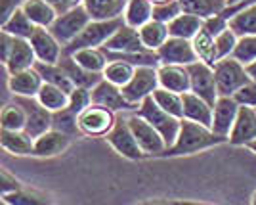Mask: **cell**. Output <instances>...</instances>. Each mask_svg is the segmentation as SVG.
Here are the masks:
<instances>
[{"label":"cell","mask_w":256,"mask_h":205,"mask_svg":"<svg viewBox=\"0 0 256 205\" xmlns=\"http://www.w3.org/2000/svg\"><path fill=\"white\" fill-rule=\"evenodd\" d=\"M20 188H23V184L20 182L16 176H12L6 169L0 171V192H2V195L12 194V192H16V190H20Z\"/></svg>","instance_id":"47"},{"label":"cell","mask_w":256,"mask_h":205,"mask_svg":"<svg viewBox=\"0 0 256 205\" xmlns=\"http://www.w3.org/2000/svg\"><path fill=\"white\" fill-rule=\"evenodd\" d=\"M92 22V16L88 14L84 6H76L73 10L60 14L56 18V22L52 23L50 31L52 35L60 41V43L67 46L69 43H73L76 37L80 35V31L84 29L88 23Z\"/></svg>","instance_id":"5"},{"label":"cell","mask_w":256,"mask_h":205,"mask_svg":"<svg viewBox=\"0 0 256 205\" xmlns=\"http://www.w3.org/2000/svg\"><path fill=\"white\" fill-rule=\"evenodd\" d=\"M214 79H216V87L220 96H234L239 88L246 85L248 81H252L246 67L241 62H237L234 56L222 58L214 65Z\"/></svg>","instance_id":"4"},{"label":"cell","mask_w":256,"mask_h":205,"mask_svg":"<svg viewBox=\"0 0 256 205\" xmlns=\"http://www.w3.org/2000/svg\"><path fill=\"white\" fill-rule=\"evenodd\" d=\"M14 102H18L25 109V115H27L25 130L32 138H38L46 130L54 129V113L44 108L36 100V96H14Z\"/></svg>","instance_id":"9"},{"label":"cell","mask_w":256,"mask_h":205,"mask_svg":"<svg viewBox=\"0 0 256 205\" xmlns=\"http://www.w3.org/2000/svg\"><path fill=\"white\" fill-rule=\"evenodd\" d=\"M42 85L44 79L36 71V67L18 71V73L8 77V88L14 96H36Z\"/></svg>","instance_id":"20"},{"label":"cell","mask_w":256,"mask_h":205,"mask_svg":"<svg viewBox=\"0 0 256 205\" xmlns=\"http://www.w3.org/2000/svg\"><path fill=\"white\" fill-rule=\"evenodd\" d=\"M22 8L36 27H48L50 29L52 23L56 22V18L60 16L56 12V8L46 0H25Z\"/></svg>","instance_id":"26"},{"label":"cell","mask_w":256,"mask_h":205,"mask_svg":"<svg viewBox=\"0 0 256 205\" xmlns=\"http://www.w3.org/2000/svg\"><path fill=\"white\" fill-rule=\"evenodd\" d=\"M222 142H228V138L216 134L210 127H204L201 123H195V121H190V119H182L178 138L168 150L162 153V157L190 155V153H195V151L208 150V148L218 146Z\"/></svg>","instance_id":"1"},{"label":"cell","mask_w":256,"mask_h":205,"mask_svg":"<svg viewBox=\"0 0 256 205\" xmlns=\"http://www.w3.org/2000/svg\"><path fill=\"white\" fill-rule=\"evenodd\" d=\"M182 98H184V119L201 123L204 127H212L214 108L206 100L193 92H186V94H182Z\"/></svg>","instance_id":"22"},{"label":"cell","mask_w":256,"mask_h":205,"mask_svg":"<svg viewBox=\"0 0 256 205\" xmlns=\"http://www.w3.org/2000/svg\"><path fill=\"white\" fill-rule=\"evenodd\" d=\"M90 104H92V92H90V88L76 87L75 90L69 94V106H67V108L71 109L75 115H80Z\"/></svg>","instance_id":"45"},{"label":"cell","mask_w":256,"mask_h":205,"mask_svg":"<svg viewBox=\"0 0 256 205\" xmlns=\"http://www.w3.org/2000/svg\"><path fill=\"white\" fill-rule=\"evenodd\" d=\"M128 123H130V129L134 132L136 140H138L140 148L144 150L146 155H155V157H160L164 151H166V142L162 138L159 130L151 125L148 119H144L138 113H132L128 117Z\"/></svg>","instance_id":"7"},{"label":"cell","mask_w":256,"mask_h":205,"mask_svg":"<svg viewBox=\"0 0 256 205\" xmlns=\"http://www.w3.org/2000/svg\"><path fill=\"white\" fill-rule=\"evenodd\" d=\"M0 144L14 155H34V138L27 130H0Z\"/></svg>","instance_id":"23"},{"label":"cell","mask_w":256,"mask_h":205,"mask_svg":"<svg viewBox=\"0 0 256 205\" xmlns=\"http://www.w3.org/2000/svg\"><path fill=\"white\" fill-rule=\"evenodd\" d=\"M128 0H84V6L92 20H117L124 16Z\"/></svg>","instance_id":"25"},{"label":"cell","mask_w":256,"mask_h":205,"mask_svg":"<svg viewBox=\"0 0 256 205\" xmlns=\"http://www.w3.org/2000/svg\"><path fill=\"white\" fill-rule=\"evenodd\" d=\"M153 2L151 0H128L126 10H124V23L130 27L140 29L142 25L153 20Z\"/></svg>","instance_id":"31"},{"label":"cell","mask_w":256,"mask_h":205,"mask_svg":"<svg viewBox=\"0 0 256 205\" xmlns=\"http://www.w3.org/2000/svg\"><path fill=\"white\" fill-rule=\"evenodd\" d=\"M195 52L199 56V60L204 62L208 65H216L218 62V52H216V41H214V35L206 29H201V31L195 35V39L192 41Z\"/></svg>","instance_id":"36"},{"label":"cell","mask_w":256,"mask_h":205,"mask_svg":"<svg viewBox=\"0 0 256 205\" xmlns=\"http://www.w3.org/2000/svg\"><path fill=\"white\" fill-rule=\"evenodd\" d=\"M252 140H256V108L241 106L228 142L234 146H248Z\"/></svg>","instance_id":"15"},{"label":"cell","mask_w":256,"mask_h":205,"mask_svg":"<svg viewBox=\"0 0 256 205\" xmlns=\"http://www.w3.org/2000/svg\"><path fill=\"white\" fill-rule=\"evenodd\" d=\"M46 2H50L58 14H65V12L76 8V6H82L84 0H46Z\"/></svg>","instance_id":"49"},{"label":"cell","mask_w":256,"mask_h":205,"mask_svg":"<svg viewBox=\"0 0 256 205\" xmlns=\"http://www.w3.org/2000/svg\"><path fill=\"white\" fill-rule=\"evenodd\" d=\"M234 58L243 65H248L256 62V35H245L239 37L237 46L234 50Z\"/></svg>","instance_id":"41"},{"label":"cell","mask_w":256,"mask_h":205,"mask_svg":"<svg viewBox=\"0 0 256 205\" xmlns=\"http://www.w3.org/2000/svg\"><path fill=\"white\" fill-rule=\"evenodd\" d=\"M29 43H31L38 62L58 64L62 60V56H64V44L54 37L48 27H36V31L32 33Z\"/></svg>","instance_id":"14"},{"label":"cell","mask_w":256,"mask_h":205,"mask_svg":"<svg viewBox=\"0 0 256 205\" xmlns=\"http://www.w3.org/2000/svg\"><path fill=\"white\" fill-rule=\"evenodd\" d=\"M203 27H204V20L184 12L176 20H172V22L168 23V33H170V37H180V39L193 41L195 35L201 31Z\"/></svg>","instance_id":"29"},{"label":"cell","mask_w":256,"mask_h":205,"mask_svg":"<svg viewBox=\"0 0 256 205\" xmlns=\"http://www.w3.org/2000/svg\"><path fill=\"white\" fill-rule=\"evenodd\" d=\"M58 64L62 65L65 73L71 77V81L75 83V87H84L92 90L100 81H104V73H92V71H88L84 67H80V65L75 62L73 56L64 54Z\"/></svg>","instance_id":"24"},{"label":"cell","mask_w":256,"mask_h":205,"mask_svg":"<svg viewBox=\"0 0 256 205\" xmlns=\"http://www.w3.org/2000/svg\"><path fill=\"white\" fill-rule=\"evenodd\" d=\"M136 113L142 115L144 119H148L151 125L159 130L168 148L176 142L178 132H180V127H182V119L174 117V115H170L168 111H164V109L155 102V98L153 96L146 98V100L138 106ZM168 148H166V150H168ZM160 157H162V155H160Z\"/></svg>","instance_id":"3"},{"label":"cell","mask_w":256,"mask_h":205,"mask_svg":"<svg viewBox=\"0 0 256 205\" xmlns=\"http://www.w3.org/2000/svg\"><path fill=\"white\" fill-rule=\"evenodd\" d=\"M23 6L22 0H0V25L10 18L16 10H20Z\"/></svg>","instance_id":"48"},{"label":"cell","mask_w":256,"mask_h":205,"mask_svg":"<svg viewBox=\"0 0 256 205\" xmlns=\"http://www.w3.org/2000/svg\"><path fill=\"white\" fill-rule=\"evenodd\" d=\"M2 201H6L8 205H52L50 197L44 192H38L34 188H25V186L12 194H4Z\"/></svg>","instance_id":"37"},{"label":"cell","mask_w":256,"mask_h":205,"mask_svg":"<svg viewBox=\"0 0 256 205\" xmlns=\"http://www.w3.org/2000/svg\"><path fill=\"white\" fill-rule=\"evenodd\" d=\"M182 10L186 14L197 16L201 20H208L214 16H220L228 8L226 0H180Z\"/></svg>","instance_id":"30"},{"label":"cell","mask_w":256,"mask_h":205,"mask_svg":"<svg viewBox=\"0 0 256 205\" xmlns=\"http://www.w3.org/2000/svg\"><path fill=\"white\" fill-rule=\"evenodd\" d=\"M159 71L157 67H150V65H142L136 67L134 77L130 79V83L122 87V94L128 102L140 106L148 96H153V92L159 88Z\"/></svg>","instance_id":"6"},{"label":"cell","mask_w":256,"mask_h":205,"mask_svg":"<svg viewBox=\"0 0 256 205\" xmlns=\"http://www.w3.org/2000/svg\"><path fill=\"white\" fill-rule=\"evenodd\" d=\"M250 205H256V192L252 194V199H250Z\"/></svg>","instance_id":"55"},{"label":"cell","mask_w":256,"mask_h":205,"mask_svg":"<svg viewBox=\"0 0 256 205\" xmlns=\"http://www.w3.org/2000/svg\"><path fill=\"white\" fill-rule=\"evenodd\" d=\"M245 67H246V73H248V77H250V79H252V81L256 83V62L245 65Z\"/></svg>","instance_id":"52"},{"label":"cell","mask_w":256,"mask_h":205,"mask_svg":"<svg viewBox=\"0 0 256 205\" xmlns=\"http://www.w3.org/2000/svg\"><path fill=\"white\" fill-rule=\"evenodd\" d=\"M160 65H192L199 62L193 43L180 37H168V41L157 50Z\"/></svg>","instance_id":"12"},{"label":"cell","mask_w":256,"mask_h":205,"mask_svg":"<svg viewBox=\"0 0 256 205\" xmlns=\"http://www.w3.org/2000/svg\"><path fill=\"white\" fill-rule=\"evenodd\" d=\"M36 71L40 73V77L44 79V83H50V85H56L62 90H65L67 94H71L75 90V83L71 81V77L64 71V67L60 64H44V62H36L34 64Z\"/></svg>","instance_id":"28"},{"label":"cell","mask_w":256,"mask_h":205,"mask_svg":"<svg viewBox=\"0 0 256 205\" xmlns=\"http://www.w3.org/2000/svg\"><path fill=\"white\" fill-rule=\"evenodd\" d=\"M69 148V134L58 129L46 130L38 138H34V155L36 157H54Z\"/></svg>","instance_id":"21"},{"label":"cell","mask_w":256,"mask_h":205,"mask_svg":"<svg viewBox=\"0 0 256 205\" xmlns=\"http://www.w3.org/2000/svg\"><path fill=\"white\" fill-rule=\"evenodd\" d=\"M214 41H216L218 60H222V58H230V56H234V50H235V46H237L239 37H237V33L232 31L230 27H226L224 31L218 33V35L214 37Z\"/></svg>","instance_id":"42"},{"label":"cell","mask_w":256,"mask_h":205,"mask_svg":"<svg viewBox=\"0 0 256 205\" xmlns=\"http://www.w3.org/2000/svg\"><path fill=\"white\" fill-rule=\"evenodd\" d=\"M234 98L239 106L256 108V83L254 81H248L246 85H243V87L235 92Z\"/></svg>","instance_id":"46"},{"label":"cell","mask_w":256,"mask_h":205,"mask_svg":"<svg viewBox=\"0 0 256 205\" xmlns=\"http://www.w3.org/2000/svg\"><path fill=\"white\" fill-rule=\"evenodd\" d=\"M159 85L178 94H186L192 90V79L188 65H159Z\"/></svg>","instance_id":"19"},{"label":"cell","mask_w":256,"mask_h":205,"mask_svg":"<svg viewBox=\"0 0 256 205\" xmlns=\"http://www.w3.org/2000/svg\"><path fill=\"white\" fill-rule=\"evenodd\" d=\"M246 148H248V150H252L256 153V140H252L250 142V144H248V146H246Z\"/></svg>","instance_id":"54"},{"label":"cell","mask_w":256,"mask_h":205,"mask_svg":"<svg viewBox=\"0 0 256 205\" xmlns=\"http://www.w3.org/2000/svg\"><path fill=\"white\" fill-rule=\"evenodd\" d=\"M228 27L237 33V37L245 35H256V2L248 4L228 20Z\"/></svg>","instance_id":"33"},{"label":"cell","mask_w":256,"mask_h":205,"mask_svg":"<svg viewBox=\"0 0 256 205\" xmlns=\"http://www.w3.org/2000/svg\"><path fill=\"white\" fill-rule=\"evenodd\" d=\"M2 205H8V203H6V201H2Z\"/></svg>","instance_id":"58"},{"label":"cell","mask_w":256,"mask_h":205,"mask_svg":"<svg viewBox=\"0 0 256 205\" xmlns=\"http://www.w3.org/2000/svg\"><path fill=\"white\" fill-rule=\"evenodd\" d=\"M106 140L113 150L117 151L118 155H122V157H126V159L138 161V159H142V157L146 155L144 150L140 148V144H138V140H136L132 129H130L128 117L126 119L117 117V123H115V127L111 129V132L106 136Z\"/></svg>","instance_id":"10"},{"label":"cell","mask_w":256,"mask_h":205,"mask_svg":"<svg viewBox=\"0 0 256 205\" xmlns=\"http://www.w3.org/2000/svg\"><path fill=\"white\" fill-rule=\"evenodd\" d=\"M25 125H27V115H25V109L18 102L6 104L2 108L0 127L4 130H25Z\"/></svg>","instance_id":"39"},{"label":"cell","mask_w":256,"mask_h":205,"mask_svg":"<svg viewBox=\"0 0 256 205\" xmlns=\"http://www.w3.org/2000/svg\"><path fill=\"white\" fill-rule=\"evenodd\" d=\"M73 58L80 67H84L92 73H104V69L109 64V58L104 48H82L75 52Z\"/></svg>","instance_id":"34"},{"label":"cell","mask_w":256,"mask_h":205,"mask_svg":"<svg viewBox=\"0 0 256 205\" xmlns=\"http://www.w3.org/2000/svg\"><path fill=\"white\" fill-rule=\"evenodd\" d=\"M104 50L128 54V52H142V50H148V48L142 43V37H140L138 29L122 23L117 31L113 33V37L104 44Z\"/></svg>","instance_id":"17"},{"label":"cell","mask_w":256,"mask_h":205,"mask_svg":"<svg viewBox=\"0 0 256 205\" xmlns=\"http://www.w3.org/2000/svg\"><path fill=\"white\" fill-rule=\"evenodd\" d=\"M117 123L115 111L98 104H90L78 115V129L88 136H107Z\"/></svg>","instance_id":"8"},{"label":"cell","mask_w":256,"mask_h":205,"mask_svg":"<svg viewBox=\"0 0 256 205\" xmlns=\"http://www.w3.org/2000/svg\"><path fill=\"white\" fill-rule=\"evenodd\" d=\"M136 205H176L174 201H166V199H148V201H142Z\"/></svg>","instance_id":"51"},{"label":"cell","mask_w":256,"mask_h":205,"mask_svg":"<svg viewBox=\"0 0 256 205\" xmlns=\"http://www.w3.org/2000/svg\"><path fill=\"white\" fill-rule=\"evenodd\" d=\"M180 14H184L180 0H168V2H160V4H155V6H153V20L166 23V25H168L172 20H176Z\"/></svg>","instance_id":"43"},{"label":"cell","mask_w":256,"mask_h":205,"mask_svg":"<svg viewBox=\"0 0 256 205\" xmlns=\"http://www.w3.org/2000/svg\"><path fill=\"white\" fill-rule=\"evenodd\" d=\"M254 2H256V0H248V2H246L245 6H248V4H254ZM245 6H243V8H245ZM237 12H239V10H237Z\"/></svg>","instance_id":"57"},{"label":"cell","mask_w":256,"mask_h":205,"mask_svg":"<svg viewBox=\"0 0 256 205\" xmlns=\"http://www.w3.org/2000/svg\"><path fill=\"white\" fill-rule=\"evenodd\" d=\"M38 60H36V54L32 50L29 39H18L14 37V44H12V50L8 54V60L4 62L8 73L14 75L18 71H25V69H31L34 67Z\"/></svg>","instance_id":"18"},{"label":"cell","mask_w":256,"mask_h":205,"mask_svg":"<svg viewBox=\"0 0 256 205\" xmlns=\"http://www.w3.org/2000/svg\"><path fill=\"white\" fill-rule=\"evenodd\" d=\"M140 37H142V43L148 50H159L162 44L168 41L170 33H168V25L162 22H157V20H151L146 25H142L138 29Z\"/></svg>","instance_id":"27"},{"label":"cell","mask_w":256,"mask_h":205,"mask_svg":"<svg viewBox=\"0 0 256 205\" xmlns=\"http://www.w3.org/2000/svg\"><path fill=\"white\" fill-rule=\"evenodd\" d=\"M92 92V104H98V106H104V108H109L113 111H136L138 106L128 102L124 94H122V88L109 83L107 79L100 81L96 87L90 90Z\"/></svg>","instance_id":"13"},{"label":"cell","mask_w":256,"mask_h":205,"mask_svg":"<svg viewBox=\"0 0 256 205\" xmlns=\"http://www.w3.org/2000/svg\"><path fill=\"white\" fill-rule=\"evenodd\" d=\"M36 100L46 109H50L52 113L54 111H60V109H65L69 106V94L65 90H62L60 87L50 85V83H44L42 88L36 94Z\"/></svg>","instance_id":"35"},{"label":"cell","mask_w":256,"mask_h":205,"mask_svg":"<svg viewBox=\"0 0 256 205\" xmlns=\"http://www.w3.org/2000/svg\"><path fill=\"white\" fill-rule=\"evenodd\" d=\"M153 98H155V102H157L164 111H168L174 117L184 119V98H182V94L159 87L153 92Z\"/></svg>","instance_id":"40"},{"label":"cell","mask_w":256,"mask_h":205,"mask_svg":"<svg viewBox=\"0 0 256 205\" xmlns=\"http://www.w3.org/2000/svg\"><path fill=\"white\" fill-rule=\"evenodd\" d=\"M54 129L62 130L65 134H73L78 129V115H75L69 108L54 111Z\"/></svg>","instance_id":"44"},{"label":"cell","mask_w":256,"mask_h":205,"mask_svg":"<svg viewBox=\"0 0 256 205\" xmlns=\"http://www.w3.org/2000/svg\"><path fill=\"white\" fill-rule=\"evenodd\" d=\"M0 31L10 33L12 37H18V39H31L32 33L36 31V25L29 20V16L23 12V8H20L0 25Z\"/></svg>","instance_id":"32"},{"label":"cell","mask_w":256,"mask_h":205,"mask_svg":"<svg viewBox=\"0 0 256 205\" xmlns=\"http://www.w3.org/2000/svg\"><path fill=\"white\" fill-rule=\"evenodd\" d=\"M188 71H190V79H192V90L190 92L201 96L214 108L216 100L220 96L218 87H216V79H214V67L199 60L195 64L188 65Z\"/></svg>","instance_id":"11"},{"label":"cell","mask_w":256,"mask_h":205,"mask_svg":"<svg viewBox=\"0 0 256 205\" xmlns=\"http://www.w3.org/2000/svg\"><path fill=\"white\" fill-rule=\"evenodd\" d=\"M124 23V18H117V20H92L80 31L73 43L64 46V54L73 56L75 52L82 50V48H104V44L113 37V33Z\"/></svg>","instance_id":"2"},{"label":"cell","mask_w":256,"mask_h":205,"mask_svg":"<svg viewBox=\"0 0 256 205\" xmlns=\"http://www.w3.org/2000/svg\"><path fill=\"white\" fill-rule=\"evenodd\" d=\"M153 4H160V2H168V0H151Z\"/></svg>","instance_id":"56"},{"label":"cell","mask_w":256,"mask_h":205,"mask_svg":"<svg viewBox=\"0 0 256 205\" xmlns=\"http://www.w3.org/2000/svg\"><path fill=\"white\" fill-rule=\"evenodd\" d=\"M134 71L136 67L128 62H122V60H109L107 67L104 69V79H107L109 83L117 85V87H124L130 83V79L134 77Z\"/></svg>","instance_id":"38"},{"label":"cell","mask_w":256,"mask_h":205,"mask_svg":"<svg viewBox=\"0 0 256 205\" xmlns=\"http://www.w3.org/2000/svg\"><path fill=\"white\" fill-rule=\"evenodd\" d=\"M239 104L235 102L234 96H218L216 104H214V113H212V127L210 129L220 134V136H230L232 127H234L237 113H239Z\"/></svg>","instance_id":"16"},{"label":"cell","mask_w":256,"mask_h":205,"mask_svg":"<svg viewBox=\"0 0 256 205\" xmlns=\"http://www.w3.org/2000/svg\"><path fill=\"white\" fill-rule=\"evenodd\" d=\"M174 203L176 205H210V203H199V201H180V199H176Z\"/></svg>","instance_id":"53"},{"label":"cell","mask_w":256,"mask_h":205,"mask_svg":"<svg viewBox=\"0 0 256 205\" xmlns=\"http://www.w3.org/2000/svg\"><path fill=\"white\" fill-rule=\"evenodd\" d=\"M228 2V8H226L224 12H222V18H226V20H230L232 16H234L237 10H241L243 6H245L248 0H226Z\"/></svg>","instance_id":"50"}]
</instances>
